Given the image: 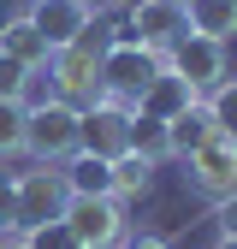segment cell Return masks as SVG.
<instances>
[{"mask_svg": "<svg viewBox=\"0 0 237 249\" xmlns=\"http://www.w3.org/2000/svg\"><path fill=\"white\" fill-rule=\"evenodd\" d=\"M71 190L59 166H36V172H18L12 184V231H36V226H53L59 213H66Z\"/></svg>", "mask_w": 237, "mask_h": 249, "instance_id": "4", "label": "cell"}, {"mask_svg": "<svg viewBox=\"0 0 237 249\" xmlns=\"http://www.w3.org/2000/svg\"><path fill=\"white\" fill-rule=\"evenodd\" d=\"M214 220H220V237H237V196L214 202Z\"/></svg>", "mask_w": 237, "mask_h": 249, "instance_id": "22", "label": "cell"}, {"mask_svg": "<svg viewBox=\"0 0 237 249\" xmlns=\"http://www.w3.org/2000/svg\"><path fill=\"white\" fill-rule=\"evenodd\" d=\"M24 83H30V71L0 53V101H24Z\"/></svg>", "mask_w": 237, "mask_h": 249, "instance_id": "21", "label": "cell"}, {"mask_svg": "<svg viewBox=\"0 0 237 249\" xmlns=\"http://www.w3.org/2000/svg\"><path fill=\"white\" fill-rule=\"evenodd\" d=\"M190 101H202V95H196V89L178 77V71H160L154 83L142 89V101H136L131 113H142V119H160V124H166V119H178V113H184Z\"/></svg>", "mask_w": 237, "mask_h": 249, "instance_id": "11", "label": "cell"}, {"mask_svg": "<svg viewBox=\"0 0 237 249\" xmlns=\"http://www.w3.org/2000/svg\"><path fill=\"white\" fill-rule=\"evenodd\" d=\"M0 53H6V59H18L24 71H42L48 59H53V48H48V36H42V30L30 24L24 12H18V18H12L6 30H0Z\"/></svg>", "mask_w": 237, "mask_h": 249, "instance_id": "13", "label": "cell"}, {"mask_svg": "<svg viewBox=\"0 0 237 249\" xmlns=\"http://www.w3.org/2000/svg\"><path fill=\"white\" fill-rule=\"evenodd\" d=\"M178 36H184V6H172V0H131V42L166 53Z\"/></svg>", "mask_w": 237, "mask_h": 249, "instance_id": "9", "label": "cell"}, {"mask_svg": "<svg viewBox=\"0 0 237 249\" xmlns=\"http://www.w3.org/2000/svg\"><path fill=\"white\" fill-rule=\"evenodd\" d=\"M83 6H89V12H101V6H113V0H83Z\"/></svg>", "mask_w": 237, "mask_h": 249, "instance_id": "25", "label": "cell"}, {"mask_svg": "<svg viewBox=\"0 0 237 249\" xmlns=\"http://www.w3.org/2000/svg\"><path fill=\"white\" fill-rule=\"evenodd\" d=\"M24 154L36 166H59V160H71L77 154V107L71 101H42V107H30L24 119Z\"/></svg>", "mask_w": 237, "mask_h": 249, "instance_id": "3", "label": "cell"}, {"mask_svg": "<svg viewBox=\"0 0 237 249\" xmlns=\"http://www.w3.org/2000/svg\"><path fill=\"white\" fill-rule=\"evenodd\" d=\"M24 119H30L24 101H0V166L12 154H24Z\"/></svg>", "mask_w": 237, "mask_h": 249, "instance_id": "17", "label": "cell"}, {"mask_svg": "<svg viewBox=\"0 0 237 249\" xmlns=\"http://www.w3.org/2000/svg\"><path fill=\"white\" fill-rule=\"evenodd\" d=\"M166 71H178L196 95H207L214 83L231 77L225 71V42H207V36H196V30H184V36L166 48Z\"/></svg>", "mask_w": 237, "mask_h": 249, "instance_id": "7", "label": "cell"}, {"mask_svg": "<svg viewBox=\"0 0 237 249\" xmlns=\"http://www.w3.org/2000/svg\"><path fill=\"white\" fill-rule=\"evenodd\" d=\"M30 24L48 36V48H66V42H77L89 24H95V12L83 6V0H30V12H24Z\"/></svg>", "mask_w": 237, "mask_h": 249, "instance_id": "10", "label": "cell"}, {"mask_svg": "<svg viewBox=\"0 0 237 249\" xmlns=\"http://www.w3.org/2000/svg\"><path fill=\"white\" fill-rule=\"evenodd\" d=\"M59 226L71 231L77 249H113L125 237V208H118V196H71Z\"/></svg>", "mask_w": 237, "mask_h": 249, "instance_id": "5", "label": "cell"}, {"mask_svg": "<svg viewBox=\"0 0 237 249\" xmlns=\"http://www.w3.org/2000/svg\"><path fill=\"white\" fill-rule=\"evenodd\" d=\"M148 178H154V160L136 154V148H125V154L113 160V196H142Z\"/></svg>", "mask_w": 237, "mask_h": 249, "instance_id": "16", "label": "cell"}, {"mask_svg": "<svg viewBox=\"0 0 237 249\" xmlns=\"http://www.w3.org/2000/svg\"><path fill=\"white\" fill-rule=\"evenodd\" d=\"M184 166H190V190H196L202 202H225V196H237V137L214 131Z\"/></svg>", "mask_w": 237, "mask_h": 249, "instance_id": "6", "label": "cell"}, {"mask_svg": "<svg viewBox=\"0 0 237 249\" xmlns=\"http://www.w3.org/2000/svg\"><path fill=\"white\" fill-rule=\"evenodd\" d=\"M12 184H18V178L0 172V231H12Z\"/></svg>", "mask_w": 237, "mask_h": 249, "instance_id": "23", "label": "cell"}, {"mask_svg": "<svg viewBox=\"0 0 237 249\" xmlns=\"http://www.w3.org/2000/svg\"><path fill=\"white\" fill-rule=\"evenodd\" d=\"M131 249H172V243H166V237H136Z\"/></svg>", "mask_w": 237, "mask_h": 249, "instance_id": "24", "label": "cell"}, {"mask_svg": "<svg viewBox=\"0 0 237 249\" xmlns=\"http://www.w3.org/2000/svg\"><path fill=\"white\" fill-rule=\"evenodd\" d=\"M214 249H237V237H220V243H214Z\"/></svg>", "mask_w": 237, "mask_h": 249, "instance_id": "26", "label": "cell"}, {"mask_svg": "<svg viewBox=\"0 0 237 249\" xmlns=\"http://www.w3.org/2000/svg\"><path fill=\"white\" fill-rule=\"evenodd\" d=\"M202 101H207V113H214V124H220V131H225V137H237V77L214 83Z\"/></svg>", "mask_w": 237, "mask_h": 249, "instance_id": "18", "label": "cell"}, {"mask_svg": "<svg viewBox=\"0 0 237 249\" xmlns=\"http://www.w3.org/2000/svg\"><path fill=\"white\" fill-rule=\"evenodd\" d=\"M172 6H190V0H172Z\"/></svg>", "mask_w": 237, "mask_h": 249, "instance_id": "28", "label": "cell"}, {"mask_svg": "<svg viewBox=\"0 0 237 249\" xmlns=\"http://www.w3.org/2000/svg\"><path fill=\"white\" fill-rule=\"evenodd\" d=\"M59 178H66L71 196H113V160H101L89 148H77L71 160H59Z\"/></svg>", "mask_w": 237, "mask_h": 249, "instance_id": "14", "label": "cell"}, {"mask_svg": "<svg viewBox=\"0 0 237 249\" xmlns=\"http://www.w3.org/2000/svg\"><path fill=\"white\" fill-rule=\"evenodd\" d=\"M77 148L101 154V160H118V154L131 148V107H118L107 95L77 107Z\"/></svg>", "mask_w": 237, "mask_h": 249, "instance_id": "8", "label": "cell"}, {"mask_svg": "<svg viewBox=\"0 0 237 249\" xmlns=\"http://www.w3.org/2000/svg\"><path fill=\"white\" fill-rule=\"evenodd\" d=\"M131 148H136V154H148V160H160V154H166V124H160V119L131 113Z\"/></svg>", "mask_w": 237, "mask_h": 249, "instance_id": "19", "label": "cell"}, {"mask_svg": "<svg viewBox=\"0 0 237 249\" xmlns=\"http://www.w3.org/2000/svg\"><path fill=\"white\" fill-rule=\"evenodd\" d=\"M160 71H166V53L142 48L131 36H113L107 53H101V89H107V101H118V107H136L142 89L154 83Z\"/></svg>", "mask_w": 237, "mask_h": 249, "instance_id": "2", "label": "cell"}, {"mask_svg": "<svg viewBox=\"0 0 237 249\" xmlns=\"http://www.w3.org/2000/svg\"><path fill=\"white\" fill-rule=\"evenodd\" d=\"M220 124H214V113H207V101H190L178 119H166V154H178V160H190V154L214 137Z\"/></svg>", "mask_w": 237, "mask_h": 249, "instance_id": "12", "label": "cell"}, {"mask_svg": "<svg viewBox=\"0 0 237 249\" xmlns=\"http://www.w3.org/2000/svg\"><path fill=\"white\" fill-rule=\"evenodd\" d=\"M113 249H125V243H113Z\"/></svg>", "mask_w": 237, "mask_h": 249, "instance_id": "29", "label": "cell"}, {"mask_svg": "<svg viewBox=\"0 0 237 249\" xmlns=\"http://www.w3.org/2000/svg\"><path fill=\"white\" fill-rule=\"evenodd\" d=\"M184 30H196L207 42H231L237 36V0H190L184 6Z\"/></svg>", "mask_w": 237, "mask_h": 249, "instance_id": "15", "label": "cell"}, {"mask_svg": "<svg viewBox=\"0 0 237 249\" xmlns=\"http://www.w3.org/2000/svg\"><path fill=\"white\" fill-rule=\"evenodd\" d=\"M18 243H24V249H77L71 231L59 226V220H53V226H36V231H18Z\"/></svg>", "mask_w": 237, "mask_h": 249, "instance_id": "20", "label": "cell"}, {"mask_svg": "<svg viewBox=\"0 0 237 249\" xmlns=\"http://www.w3.org/2000/svg\"><path fill=\"white\" fill-rule=\"evenodd\" d=\"M107 30L101 24H89L77 42H66V48H53V59H48V77H53V95L59 101H71V107H89V101H101L107 89H101V53H107Z\"/></svg>", "mask_w": 237, "mask_h": 249, "instance_id": "1", "label": "cell"}, {"mask_svg": "<svg viewBox=\"0 0 237 249\" xmlns=\"http://www.w3.org/2000/svg\"><path fill=\"white\" fill-rule=\"evenodd\" d=\"M0 249H24V243H0Z\"/></svg>", "mask_w": 237, "mask_h": 249, "instance_id": "27", "label": "cell"}]
</instances>
